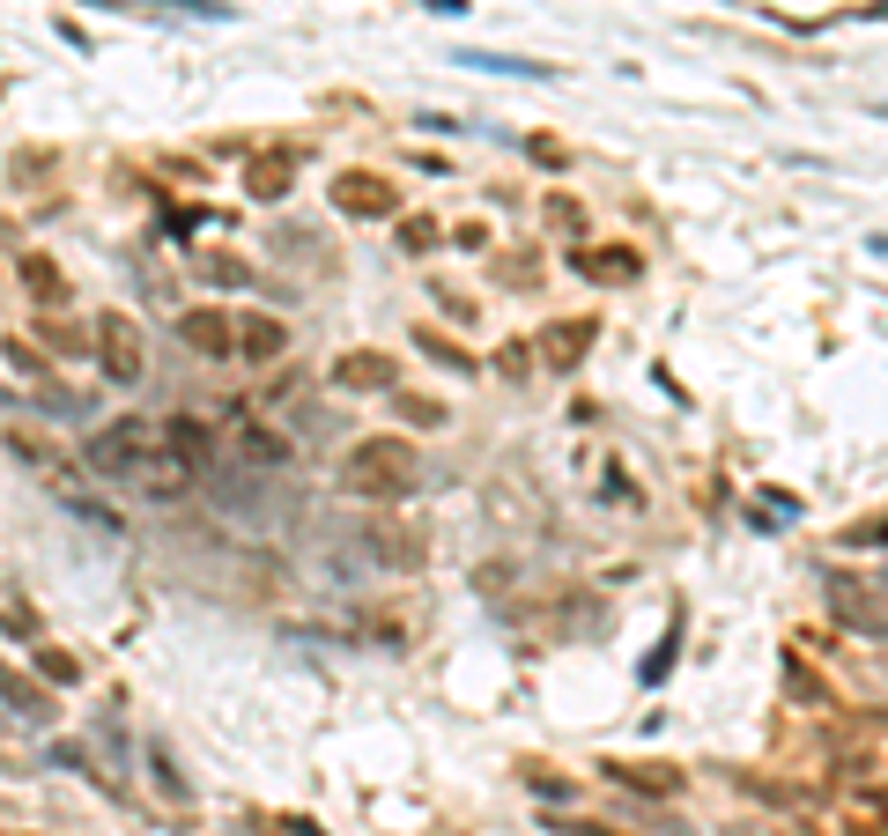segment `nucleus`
Instances as JSON below:
<instances>
[{"label": "nucleus", "mask_w": 888, "mask_h": 836, "mask_svg": "<svg viewBox=\"0 0 888 836\" xmlns=\"http://www.w3.org/2000/svg\"><path fill=\"white\" fill-rule=\"evenodd\" d=\"M38 666H45V681H60V689H67V681H82V666H74V652H38Z\"/></svg>", "instance_id": "nucleus-26"}, {"label": "nucleus", "mask_w": 888, "mask_h": 836, "mask_svg": "<svg viewBox=\"0 0 888 836\" xmlns=\"http://www.w3.org/2000/svg\"><path fill=\"white\" fill-rule=\"evenodd\" d=\"M570 836H615V829H600V822H570Z\"/></svg>", "instance_id": "nucleus-29"}, {"label": "nucleus", "mask_w": 888, "mask_h": 836, "mask_svg": "<svg viewBox=\"0 0 888 836\" xmlns=\"http://www.w3.org/2000/svg\"><path fill=\"white\" fill-rule=\"evenodd\" d=\"M148 770H156V792H163V800H178V807L193 800V785L178 777V763H171V748H163V740H148Z\"/></svg>", "instance_id": "nucleus-19"}, {"label": "nucleus", "mask_w": 888, "mask_h": 836, "mask_svg": "<svg viewBox=\"0 0 888 836\" xmlns=\"http://www.w3.org/2000/svg\"><path fill=\"white\" fill-rule=\"evenodd\" d=\"M23 282H38V289H45L52 304L67 296V282H60V267H52V260H38V252H23Z\"/></svg>", "instance_id": "nucleus-22"}, {"label": "nucleus", "mask_w": 888, "mask_h": 836, "mask_svg": "<svg viewBox=\"0 0 888 836\" xmlns=\"http://www.w3.org/2000/svg\"><path fill=\"white\" fill-rule=\"evenodd\" d=\"M570 267L592 282H637V252H570Z\"/></svg>", "instance_id": "nucleus-16"}, {"label": "nucleus", "mask_w": 888, "mask_h": 836, "mask_svg": "<svg viewBox=\"0 0 888 836\" xmlns=\"http://www.w3.org/2000/svg\"><path fill=\"white\" fill-rule=\"evenodd\" d=\"M156 444H163V452H178V459H186V467H200V474H208V459H215V430H208L200 415H171L163 430H156Z\"/></svg>", "instance_id": "nucleus-7"}, {"label": "nucleus", "mask_w": 888, "mask_h": 836, "mask_svg": "<svg viewBox=\"0 0 888 836\" xmlns=\"http://www.w3.org/2000/svg\"><path fill=\"white\" fill-rule=\"evenodd\" d=\"M415 348H422V356H437L444 370H474V356H467V348H452V341H437V334H430V326H422V334H415Z\"/></svg>", "instance_id": "nucleus-21"}, {"label": "nucleus", "mask_w": 888, "mask_h": 836, "mask_svg": "<svg viewBox=\"0 0 888 836\" xmlns=\"http://www.w3.org/2000/svg\"><path fill=\"white\" fill-rule=\"evenodd\" d=\"M193 482H200V467H186L178 452H163V444H156V452L141 459V474H134V489H141L148 504H178V496L193 489Z\"/></svg>", "instance_id": "nucleus-5"}, {"label": "nucleus", "mask_w": 888, "mask_h": 836, "mask_svg": "<svg viewBox=\"0 0 888 836\" xmlns=\"http://www.w3.org/2000/svg\"><path fill=\"white\" fill-rule=\"evenodd\" d=\"M837 622H844V629H859V637H881L888 644V600H881V592L837 585Z\"/></svg>", "instance_id": "nucleus-9"}, {"label": "nucleus", "mask_w": 888, "mask_h": 836, "mask_svg": "<svg viewBox=\"0 0 888 836\" xmlns=\"http://www.w3.org/2000/svg\"><path fill=\"white\" fill-rule=\"evenodd\" d=\"M681 637H689V622L674 615V622H666V637L652 644V659H644V681H666V666H674V652H681Z\"/></svg>", "instance_id": "nucleus-20"}, {"label": "nucleus", "mask_w": 888, "mask_h": 836, "mask_svg": "<svg viewBox=\"0 0 888 836\" xmlns=\"http://www.w3.org/2000/svg\"><path fill=\"white\" fill-rule=\"evenodd\" d=\"M178 341L193 348V356H208V363H237V334H230V311H186L178 319Z\"/></svg>", "instance_id": "nucleus-4"}, {"label": "nucleus", "mask_w": 888, "mask_h": 836, "mask_svg": "<svg viewBox=\"0 0 888 836\" xmlns=\"http://www.w3.org/2000/svg\"><path fill=\"white\" fill-rule=\"evenodd\" d=\"M334 208H348V215H363V222H385L400 200H393V186H378L370 171H348V178H334Z\"/></svg>", "instance_id": "nucleus-6"}, {"label": "nucleus", "mask_w": 888, "mask_h": 836, "mask_svg": "<svg viewBox=\"0 0 888 836\" xmlns=\"http://www.w3.org/2000/svg\"><path fill=\"white\" fill-rule=\"evenodd\" d=\"M334 385H348V393H385V385H393V363H385L378 348H356V356L334 363Z\"/></svg>", "instance_id": "nucleus-10"}, {"label": "nucleus", "mask_w": 888, "mask_h": 836, "mask_svg": "<svg viewBox=\"0 0 888 836\" xmlns=\"http://www.w3.org/2000/svg\"><path fill=\"white\" fill-rule=\"evenodd\" d=\"M496 370H504V378H526V370H533V341H504L496 348Z\"/></svg>", "instance_id": "nucleus-25"}, {"label": "nucleus", "mask_w": 888, "mask_h": 836, "mask_svg": "<svg viewBox=\"0 0 888 836\" xmlns=\"http://www.w3.org/2000/svg\"><path fill=\"white\" fill-rule=\"evenodd\" d=\"M0 703H8L15 718H30V726H52V718H60V711H52V696H45V689H30L15 666H0Z\"/></svg>", "instance_id": "nucleus-11"}, {"label": "nucleus", "mask_w": 888, "mask_h": 836, "mask_svg": "<svg viewBox=\"0 0 888 836\" xmlns=\"http://www.w3.org/2000/svg\"><path fill=\"white\" fill-rule=\"evenodd\" d=\"M837 541L844 548H888V518H859V526H844Z\"/></svg>", "instance_id": "nucleus-23"}, {"label": "nucleus", "mask_w": 888, "mask_h": 836, "mask_svg": "<svg viewBox=\"0 0 888 836\" xmlns=\"http://www.w3.org/2000/svg\"><path fill=\"white\" fill-rule=\"evenodd\" d=\"M430 8H437V15H467V0H430Z\"/></svg>", "instance_id": "nucleus-30"}, {"label": "nucleus", "mask_w": 888, "mask_h": 836, "mask_svg": "<svg viewBox=\"0 0 888 836\" xmlns=\"http://www.w3.org/2000/svg\"><path fill=\"white\" fill-rule=\"evenodd\" d=\"M193 274L208 282V289H252L260 274H252V260H237V252H200Z\"/></svg>", "instance_id": "nucleus-14"}, {"label": "nucleus", "mask_w": 888, "mask_h": 836, "mask_svg": "<svg viewBox=\"0 0 888 836\" xmlns=\"http://www.w3.org/2000/svg\"><path fill=\"white\" fill-rule=\"evenodd\" d=\"M452 67H474V74H518V82H548L556 67H541V60H511V52H459Z\"/></svg>", "instance_id": "nucleus-15"}, {"label": "nucleus", "mask_w": 888, "mask_h": 836, "mask_svg": "<svg viewBox=\"0 0 888 836\" xmlns=\"http://www.w3.org/2000/svg\"><path fill=\"white\" fill-rule=\"evenodd\" d=\"M615 785L644 792V800H666V792H681V770H659V763H644V770H607Z\"/></svg>", "instance_id": "nucleus-17"}, {"label": "nucleus", "mask_w": 888, "mask_h": 836, "mask_svg": "<svg viewBox=\"0 0 888 836\" xmlns=\"http://www.w3.org/2000/svg\"><path fill=\"white\" fill-rule=\"evenodd\" d=\"M415 482H422V459H415V444H400V437H363L341 459V489L356 496H408Z\"/></svg>", "instance_id": "nucleus-1"}, {"label": "nucleus", "mask_w": 888, "mask_h": 836, "mask_svg": "<svg viewBox=\"0 0 888 836\" xmlns=\"http://www.w3.org/2000/svg\"><path fill=\"white\" fill-rule=\"evenodd\" d=\"M89 341H97V363H104L112 385H134V378L148 370V341H141V326L126 319V311H97Z\"/></svg>", "instance_id": "nucleus-3"}, {"label": "nucleus", "mask_w": 888, "mask_h": 836, "mask_svg": "<svg viewBox=\"0 0 888 836\" xmlns=\"http://www.w3.org/2000/svg\"><path fill=\"white\" fill-rule=\"evenodd\" d=\"M230 334H237V363H274L282 348H289V334L274 319H260V311H245V319H230Z\"/></svg>", "instance_id": "nucleus-8"}, {"label": "nucleus", "mask_w": 888, "mask_h": 836, "mask_svg": "<svg viewBox=\"0 0 888 836\" xmlns=\"http://www.w3.org/2000/svg\"><path fill=\"white\" fill-rule=\"evenodd\" d=\"M400 415L415 422V430H437V422H444V408H430V400H400Z\"/></svg>", "instance_id": "nucleus-27"}, {"label": "nucleus", "mask_w": 888, "mask_h": 836, "mask_svg": "<svg viewBox=\"0 0 888 836\" xmlns=\"http://www.w3.org/2000/svg\"><path fill=\"white\" fill-rule=\"evenodd\" d=\"M592 334H600L592 319H578V326H548V334H541V356H548V370H570V363H578V356L592 348Z\"/></svg>", "instance_id": "nucleus-12"}, {"label": "nucleus", "mask_w": 888, "mask_h": 836, "mask_svg": "<svg viewBox=\"0 0 888 836\" xmlns=\"http://www.w3.org/2000/svg\"><path fill=\"white\" fill-rule=\"evenodd\" d=\"M245 193L252 200H282L289 193V156H260V163L245 171Z\"/></svg>", "instance_id": "nucleus-18"}, {"label": "nucleus", "mask_w": 888, "mask_h": 836, "mask_svg": "<svg viewBox=\"0 0 888 836\" xmlns=\"http://www.w3.org/2000/svg\"><path fill=\"white\" fill-rule=\"evenodd\" d=\"M52 763H60V770H89V777H97V763H89V755H82L74 740H60V748H52Z\"/></svg>", "instance_id": "nucleus-28"}, {"label": "nucleus", "mask_w": 888, "mask_h": 836, "mask_svg": "<svg viewBox=\"0 0 888 836\" xmlns=\"http://www.w3.org/2000/svg\"><path fill=\"white\" fill-rule=\"evenodd\" d=\"M148 452H156V422H148V415H119V422H104L97 437L82 444V459H89L97 474H126V482L141 474V459H148Z\"/></svg>", "instance_id": "nucleus-2"}, {"label": "nucleus", "mask_w": 888, "mask_h": 836, "mask_svg": "<svg viewBox=\"0 0 888 836\" xmlns=\"http://www.w3.org/2000/svg\"><path fill=\"white\" fill-rule=\"evenodd\" d=\"M237 459H245V467H282V459H289V437L267 430V422H245V430H237Z\"/></svg>", "instance_id": "nucleus-13"}, {"label": "nucleus", "mask_w": 888, "mask_h": 836, "mask_svg": "<svg viewBox=\"0 0 888 836\" xmlns=\"http://www.w3.org/2000/svg\"><path fill=\"white\" fill-rule=\"evenodd\" d=\"M430 245H437V222H430V215L400 222V252H430Z\"/></svg>", "instance_id": "nucleus-24"}]
</instances>
